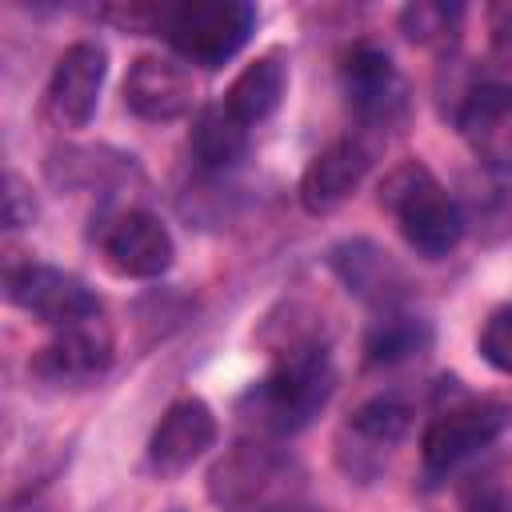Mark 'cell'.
<instances>
[{"label":"cell","instance_id":"24","mask_svg":"<svg viewBox=\"0 0 512 512\" xmlns=\"http://www.w3.org/2000/svg\"><path fill=\"white\" fill-rule=\"evenodd\" d=\"M468 508L472 512H512V496L496 492V488H472L468 492Z\"/></svg>","mask_w":512,"mask_h":512},{"label":"cell","instance_id":"15","mask_svg":"<svg viewBox=\"0 0 512 512\" xmlns=\"http://www.w3.org/2000/svg\"><path fill=\"white\" fill-rule=\"evenodd\" d=\"M284 88H288V64H284V56L280 52H264L252 64H244V72L228 84V92H224L220 104L240 124L252 128V124H260V120H268L276 112Z\"/></svg>","mask_w":512,"mask_h":512},{"label":"cell","instance_id":"22","mask_svg":"<svg viewBox=\"0 0 512 512\" xmlns=\"http://www.w3.org/2000/svg\"><path fill=\"white\" fill-rule=\"evenodd\" d=\"M488 40H492V52L504 64H512V0L488 8Z\"/></svg>","mask_w":512,"mask_h":512},{"label":"cell","instance_id":"5","mask_svg":"<svg viewBox=\"0 0 512 512\" xmlns=\"http://www.w3.org/2000/svg\"><path fill=\"white\" fill-rule=\"evenodd\" d=\"M508 404L504 400H464V404H448L440 408L424 436H420V460L428 472H448L456 464H464L468 456H476L480 448H488L504 424H508Z\"/></svg>","mask_w":512,"mask_h":512},{"label":"cell","instance_id":"14","mask_svg":"<svg viewBox=\"0 0 512 512\" xmlns=\"http://www.w3.org/2000/svg\"><path fill=\"white\" fill-rule=\"evenodd\" d=\"M332 272L348 284V292H356L360 300L376 304V308H392L404 292V272L392 264V256L368 240H348L336 244L328 256Z\"/></svg>","mask_w":512,"mask_h":512},{"label":"cell","instance_id":"8","mask_svg":"<svg viewBox=\"0 0 512 512\" xmlns=\"http://www.w3.org/2000/svg\"><path fill=\"white\" fill-rule=\"evenodd\" d=\"M192 72L168 56H136L128 64V76H124V108L136 112L140 120H152V124H168V120H180L188 116L192 108Z\"/></svg>","mask_w":512,"mask_h":512},{"label":"cell","instance_id":"20","mask_svg":"<svg viewBox=\"0 0 512 512\" xmlns=\"http://www.w3.org/2000/svg\"><path fill=\"white\" fill-rule=\"evenodd\" d=\"M460 12H464L460 4H428V0H420V4H408L400 12V28L416 44H444V40H452Z\"/></svg>","mask_w":512,"mask_h":512},{"label":"cell","instance_id":"13","mask_svg":"<svg viewBox=\"0 0 512 512\" xmlns=\"http://www.w3.org/2000/svg\"><path fill=\"white\" fill-rule=\"evenodd\" d=\"M456 124L480 164L496 172H512V88L500 84L472 88Z\"/></svg>","mask_w":512,"mask_h":512},{"label":"cell","instance_id":"25","mask_svg":"<svg viewBox=\"0 0 512 512\" xmlns=\"http://www.w3.org/2000/svg\"><path fill=\"white\" fill-rule=\"evenodd\" d=\"M260 512H320V508H304V504H272V508H260Z\"/></svg>","mask_w":512,"mask_h":512},{"label":"cell","instance_id":"16","mask_svg":"<svg viewBox=\"0 0 512 512\" xmlns=\"http://www.w3.org/2000/svg\"><path fill=\"white\" fill-rule=\"evenodd\" d=\"M276 476V460L268 456V448L260 444H240L232 456H224L216 468H212V480H208V492L216 504L224 508H244L252 504L268 480Z\"/></svg>","mask_w":512,"mask_h":512},{"label":"cell","instance_id":"10","mask_svg":"<svg viewBox=\"0 0 512 512\" xmlns=\"http://www.w3.org/2000/svg\"><path fill=\"white\" fill-rule=\"evenodd\" d=\"M372 168V148L360 136H340L324 152L312 156V164L300 176V204L312 216L336 212L368 176Z\"/></svg>","mask_w":512,"mask_h":512},{"label":"cell","instance_id":"7","mask_svg":"<svg viewBox=\"0 0 512 512\" xmlns=\"http://www.w3.org/2000/svg\"><path fill=\"white\" fill-rule=\"evenodd\" d=\"M104 72H108V56L100 44L80 40V44L64 48L48 76V92H44L48 120L56 128H84L96 116Z\"/></svg>","mask_w":512,"mask_h":512},{"label":"cell","instance_id":"6","mask_svg":"<svg viewBox=\"0 0 512 512\" xmlns=\"http://www.w3.org/2000/svg\"><path fill=\"white\" fill-rule=\"evenodd\" d=\"M340 80H344V92H348V104L352 112L372 124V128H388L404 116L408 108V88L392 64V56L376 44H356L344 52V64H340Z\"/></svg>","mask_w":512,"mask_h":512},{"label":"cell","instance_id":"23","mask_svg":"<svg viewBox=\"0 0 512 512\" xmlns=\"http://www.w3.org/2000/svg\"><path fill=\"white\" fill-rule=\"evenodd\" d=\"M32 216H36V204H32V196L24 192V180H20V176H8L4 224H8V228H24V224H32Z\"/></svg>","mask_w":512,"mask_h":512},{"label":"cell","instance_id":"4","mask_svg":"<svg viewBox=\"0 0 512 512\" xmlns=\"http://www.w3.org/2000/svg\"><path fill=\"white\" fill-rule=\"evenodd\" d=\"M4 296L24 308L28 316L52 324V328H72L84 320L100 316V296L72 272L52 268V264H16L4 272Z\"/></svg>","mask_w":512,"mask_h":512},{"label":"cell","instance_id":"1","mask_svg":"<svg viewBox=\"0 0 512 512\" xmlns=\"http://www.w3.org/2000/svg\"><path fill=\"white\" fill-rule=\"evenodd\" d=\"M380 204L396 216L404 240L428 260L448 256L464 236L460 204L420 160H408L396 172H388V180L380 184Z\"/></svg>","mask_w":512,"mask_h":512},{"label":"cell","instance_id":"3","mask_svg":"<svg viewBox=\"0 0 512 512\" xmlns=\"http://www.w3.org/2000/svg\"><path fill=\"white\" fill-rule=\"evenodd\" d=\"M256 28V8L244 0H184L160 8L164 40L200 68H220L232 60Z\"/></svg>","mask_w":512,"mask_h":512},{"label":"cell","instance_id":"11","mask_svg":"<svg viewBox=\"0 0 512 512\" xmlns=\"http://www.w3.org/2000/svg\"><path fill=\"white\" fill-rule=\"evenodd\" d=\"M172 256H176L172 232L152 212H124L104 232V260L120 276L156 280L172 268Z\"/></svg>","mask_w":512,"mask_h":512},{"label":"cell","instance_id":"21","mask_svg":"<svg viewBox=\"0 0 512 512\" xmlns=\"http://www.w3.org/2000/svg\"><path fill=\"white\" fill-rule=\"evenodd\" d=\"M480 356L496 372L512 376V308H500L488 316V324L480 328Z\"/></svg>","mask_w":512,"mask_h":512},{"label":"cell","instance_id":"17","mask_svg":"<svg viewBox=\"0 0 512 512\" xmlns=\"http://www.w3.org/2000/svg\"><path fill=\"white\" fill-rule=\"evenodd\" d=\"M188 144L204 168H232L248 152V124H240L224 104H208L196 112Z\"/></svg>","mask_w":512,"mask_h":512},{"label":"cell","instance_id":"9","mask_svg":"<svg viewBox=\"0 0 512 512\" xmlns=\"http://www.w3.org/2000/svg\"><path fill=\"white\" fill-rule=\"evenodd\" d=\"M216 432H220L216 416H212V408L204 400H196V396L176 400L160 416L152 436H148V464H152V472L180 476L184 468H192L216 444Z\"/></svg>","mask_w":512,"mask_h":512},{"label":"cell","instance_id":"18","mask_svg":"<svg viewBox=\"0 0 512 512\" xmlns=\"http://www.w3.org/2000/svg\"><path fill=\"white\" fill-rule=\"evenodd\" d=\"M432 344V328L428 320L416 316H388L368 332V360L372 364H400L408 356H420Z\"/></svg>","mask_w":512,"mask_h":512},{"label":"cell","instance_id":"2","mask_svg":"<svg viewBox=\"0 0 512 512\" xmlns=\"http://www.w3.org/2000/svg\"><path fill=\"white\" fill-rule=\"evenodd\" d=\"M332 364L320 344L288 348L276 368L252 388V404L264 428L272 432H300L332 396Z\"/></svg>","mask_w":512,"mask_h":512},{"label":"cell","instance_id":"19","mask_svg":"<svg viewBox=\"0 0 512 512\" xmlns=\"http://www.w3.org/2000/svg\"><path fill=\"white\" fill-rule=\"evenodd\" d=\"M408 424H412V412H408V404L396 400V396H372V400L360 404V408L352 412V420H348L352 432H360V436H368V440H376V444H396V440L408 432Z\"/></svg>","mask_w":512,"mask_h":512},{"label":"cell","instance_id":"12","mask_svg":"<svg viewBox=\"0 0 512 512\" xmlns=\"http://www.w3.org/2000/svg\"><path fill=\"white\" fill-rule=\"evenodd\" d=\"M108 364H112V332L100 320L60 328L32 356V372L52 384H88V380L104 376Z\"/></svg>","mask_w":512,"mask_h":512}]
</instances>
